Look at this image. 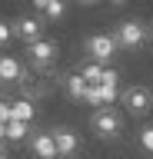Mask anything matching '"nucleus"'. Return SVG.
Masks as SVG:
<instances>
[{
    "instance_id": "nucleus-1",
    "label": "nucleus",
    "mask_w": 153,
    "mask_h": 159,
    "mask_svg": "<svg viewBox=\"0 0 153 159\" xmlns=\"http://www.w3.org/2000/svg\"><path fill=\"white\" fill-rule=\"evenodd\" d=\"M90 126H93V133H97L100 139H113L123 129V119H120V113H117L113 106H100L90 116Z\"/></svg>"
},
{
    "instance_id": "nucleus-2",
    "label": "nucleus",
    "mask_w": 153,
    "mask_h": 159,
    "mask_svg": "<svg viewBox=\"0 0 153 159\" xmlns=\"http://www.w3.org/2000/svg\"><path fill=\"white\" fill-rule=\"evenodd\" d=\"M113 40H117V47L123 50H140L146 43V27H143L140 20H123L120 27L113 30Z\"/></svg>"
},
{
    "instance_id": "nucleus-3",
    "label": "nucleus",
    "mask_w": 153,
    "mask_h": 159,
    "mask_svg": "<svg viewBox=\"0 0 153 159\" xmlns=\"http://www.w3.org/2000/svg\"><path fill=\"white\" fill-rule=\"evenodd\" d=\"M123 106L130 109L133 116H143V113H150V106H153V93L146 86H127L123 89Z\"/></svg>"
},
{
    "instance_id": "nucleus-4",
    "label": "nucleus",
    "mask_w": 153,
    "mask_h": 159,
    "mask_svg": "<svg viewBox=\"0 0 153 159\" xmlns=\"http://www.w3.org/2000/svg\"><path fill=\"white\" fill-rule=\"evenodd\" d=\"M117 50L120 47H117L113 33H93V37L87 40V53H90V60H97V63H107Z\"/></svg>"
},
{
    "instance_id": "nucleus-5",
    "label": "nucleus",
    "mask_w": 153,
    "mask_h": 159,
    "mask_svg": "<svg viewBox=\"0 0 153 159\" xmlns=\"http://www.w3.org/2000/svg\"><path fill=\"white\" fill-rule=\"evenodd\" d=\"M13 37L23 40L27 47L37 43V40H43V20L40 17H20L17 23H13Z\"/></svg>"
},
{
    "instance_id": "nucleus-6",
    "label": "nucleus",
    "mask_w": 153,
    "mask_h": 159,
    "mask_svg": "<svg viewBox=\"0 0 153 159\" xmlns=\"http://www.w3.org/2000/svg\"><path fill=\"white\" fill-rule=\"evenodd\" d=\"M50 136H53V146H57V156L60 159H70L77 149H80V136L73 133V129L60 126V129H50Z\"/></svg>"
},
{
    "instance_id": "nucleus-7",
    "label": "nucleus",
    "mask_w": 153,
    "mask_h": 159,
    "mask_svg": "<svg viewBox=\"0 0 153 159\" xmlns=\"http://www.w3.org/2000/svg\"><path fill=\"white\" fill-rule=\"evenodd\" d=\"M27 57H30V63L37 70H47L53 63V57H57V43L53 40H37V43L27 47Z\"/></svg>"
},
{
    "instance_id": "nucleus-8",
    "label": "nucleus",
    "mask_w": 153,
    "mask_h": 159,
    "mask_svg": "<svg viewBox=\"0 0 153 159\" xmlns=\"http://www.w3.org/2000/svg\"><path fill=\"white\" fill-rule=\"evenodd\" d=\"M23 80H27L23 66H20V63H17L13 57L0 53V83H23Z\"/></svg>"
},
{
    "instance_id": "nucleus-9",
    "label": "nucleus",
    "mask_w": 153,
    "mask_h": 159,
    "mask_svg": "<svg viewBox=\"0 0 153 159\" xmlns=\"http://www.w3.org/2000/svg\"><path fill=\"white\" fill-rule=\"evenodd\" d=\"M30 149H33V156H37V159H60V156H57V146H53V136H50V133H33Z\"/></svg>"
},
{
    "instance_id": "nucleus-10",
    "label": "nucleus",
    "mask_w": 153,
    "mask_h": 159,
    "mask_svg": "<svg viewBox=\"0 0 153 159\" xmlns=\"http://www.w3.org/2000/svg\"><path fill=\"white\" fill-rule=\"evenodd\" d=\"M120 96V89L117 86H87V103H93V106H110L113 99Z\"/></svg>"
},
{
    "instance_id": "nucleus-11",
    "label": "nucleus",
    "mask_w": 153,
    "mask_h": 159,
    "mask_svg": "<svg viewBox=\"0 0 153 159\" xmlns=\"http://www.w3.org/2000/svg\"><path fill=\"white\" fill-rule=\"evenodd\" d=\"M103 73H107V66H103V63H97V60H87V63L80 66V76L87 80L90 86H100V83H103Z\"/></svg>"
},
{
    "instance_id": "nucleus-12",
    "label": "nucleus",
    "mask_w": 153,
    "mask_h": 159,
    "mask_svg": "<svg viewBox=\"0 0 153 159\" xmlns=\"http://www.w3.org/2000/svg\"><path fill=\"white\" fill-rule=\"evenodd\" d=\"M10 113H13V119H20V123L30 126V119H33V103H30V99H13V103H10Z\"/></svg>"
},
{
    "instance_id": "nucleus-13",
    "label": "nucleus",
    "mask_w": 153,
    "mask_h": 159,
    "mask_svg": "<svg viewBox=\"0 0 153 159\" xmlns=\"http://www.w3.org/2000/svg\"><path fill=\"white\" fill-rule=\"evenodd\" d=\"M87 86H90V83H87L80 73H70V76H67V93H70L73 99H83V96H87Z\"/></svg>"
},
{
    "instance_id": "nucleus-14",
    "label": "nucleus",
    "mask_w": 153,
    "mask_h": 159,
    "mask_svg": "<svg viewBox=\"0 0 153 159\" xmlns=\"http://www.w3.org/2000/svg\"><path fill=\"white\" fill-rule=\"evenodd\" d=\"M7 139H10V143H20V139H27V123H20V119H10V123H7Z\"/></svg>"
},
{
    "instance_id": "nucleus-15",
    "label": "nucleus",
    "mask_w": 153,
    "mask_h": 159,
    "mask_svg": "<svg viewBox=\"0 0 153 159\" xmlns=\"http://www.w3.org/2000/svg\"><path fill=\"white\" fill-rule=\"evenodd\" d=\"M63 10H67V7H63V0H53V3H47V10H43V13H47L50 20H60Z\"/></svg>"
},
{
    "instance_id": "nucleus-16",
    "label": "nucleus",
    "mask_w": 153,
    "mask_h": 159,
    "mask_svg": "<svg viewBox=\"0 0 153 159\" xmlns=\"http://www.w3.org/2000/svg\"><path fill=\"white\" fill-rule=\"evenodd\" d=\"M140 146L146 149V152H153V126H143L140 129Z\"/></svg>"
},
{
    "instance_id": "nucleus-17",
    "label": "nucleus",
    "mask_w": 153,
    "mask_h": 159,
    "mask_svg": "<svg viewBox=\"0 0 153 159\" xmlns=\"http://www.w3.org/2000/svg\"><path fill=\"white\" fill-rule=\"evenodd\" d=\"M13 40V23H7V20H0V47H7Z\"/></svg>"
},
{
    "instance_id": "nucleus-18",
    "label": "nucleus",
    "mask_w": 153,
    "mask_h": 159,
    "mask_svg": "<svg viewBox=\"0 0 153 159\" xmlns=\"http://www.w3.org/2000/svg\"><path fill=\"white\" fill-rule=\"evenodd\" d=\"M13 113H10V99H0V123H10Z\"/></svg>"
},
{
    "instance_id": "nucleus-19",
    "label": "nucleus",
    "mask_w": 153,
    "mask_h": 159,
    "mask_svg": "<svg viewBox=\"0 0 153 159\" xmlns=\"http://www.w3.org/2000/svg\"><path fill=\"white\" fill-rule=\"evenodd\" d=\"M47 3H53V0H33V7H37V10H47Z\"/></svg>"
},
{
    "instance_id": "nucleus-20",
    "label": "nucleus",
    "mask_w": 153,
    "mask_h": 159,
    "mask_svg": "<svg viewBox=\"0 0 153 159\" xmlns=\"http://www.w3.org/2000/svg\"><path fill=\"white\" fill-rule=\"evenodd\" d=\"M7 139V123H0V143Z\"/></svg>"
},
{
    "instance_id": "nucleus-21",
    "label": "nucleus",
    "mask_w": 153,
    "mask_h": 159,
    "mask_svg": "<svg viewBox=\"0 0 153 159\" xmlns=\"http://www.w3.org/2000/svg\"><path fill=\"white\" fill-rule=\"evenodd\" d=\"M0 159H7V146L3 143H0Z\"/></svg>"
},
{
    "instance_id": "nucleus-22",
    "label": "nucleus",
    "mask_w": 153,
    "mask_h": 159,
    "mask_svg": "<svg viewBox=\"0 0 153 159\" xmlns=\"http://www.w3.org/2000/svg\"><path fill=\"white\" fill-rule=\"evenodd\" d=\"M80 3H97V0H80Z\"/></svg>"
},
{
    "instance_id": "nucleus-23",
    "label": "nucleus",
    "mask_w": 153,
    "mask_h": 159,
    "mask_svg": "<svg viewBox=\"0 0 153 159\" xmlns=\"http://www.w3.org/2000/svg\"><path fill=\"white\" fill-rule=\"evenodd\" d=\"M113 3H127V0H113Z\"/></svg>"
},
{
    "instance_id": "nucleus-24",
    "label": "nucleus",
    "mask_w": 153,
    "mask_h": 159,
    "mask_svg": "<svg viewBox=\"0 0 153 159\" xmlns=\"http://www.w3.org/2000/svg\"><path fill=\"white\" fill-rule=\"evenodd\" d=\"M0 99H3V93H0Z\"/></svg>"
}]
</instances>
